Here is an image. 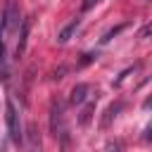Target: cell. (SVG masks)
I'll return each mask as SVG.
<instances>
[{
	"label": "cell",
	"mask_w": 152,
	"mask_h": 152,
	"mask_svg": "<svg viewBox=\"0 0 152 152\" xmlns=\"http://www.w3.org/2000/svg\"><path fill=\"white\" fill-rule=\"evenodd\" d=\"M50 128L55 138L62 140V152H69V138H66V126H64V107L59 100H52L50 104Z\"/></svg>",
	"instance_id": "6da1fadb"
},
{
	"label": "cell",
	"mask_w": 152,
	"mask_h": 152,
	"mask_svg": "<svg viewBox=\"0 0 152 152\" xmlns=\"http://www.w3.org/2000/svg\"><path fill=\"white\" fill-rule=\"evenodd\" d=\"M5 124H7V133H10V140L14 145H21L24 135H21V121H19V112L14 107V102L7 97L5 100Z\"/></svg>",
	"instance_id": "7a4b0ae2"
},
{
	"label": "cell",
	"mask_w": 152,
	"mask_h": 152,
	"mask_svg": "<svg viewBox=\"0 0 152 152\" xmlns=\"http://www.w3.org/2000/svg\"><path fill=\"white\" fill-rule=\"evenodd\" d=\"M17 26H19V7H17V0H7L5 14H2V31H12Z\"/></svg>",
	"instance_id": "3957f363"
},
{
	"label": "cell",
	"mask_w": 152,
	"mask_h": 152,
	"mask_svg": "<svg viewBox=\"0 0 152 152\" xmlns=\"http://www.w3.org/2000/svg\"><path fill=\"white\" fill-rule=\"evenodd\" d=\"M88 97H90V86H88V83H76V86L71 88L69 102H71V104H83Z\"/></svg>",
	"instance_id": "277c9868"
},
{
	"label": "cell",
	"mask_w": 152,
	"mask_h": 152,
	"mask_svg": "<svg viewBox=\"0 0 152 152\" xmlns=\"http://www.w3.org/2000/svg\"><path fill=\"white\" fill-rule=\"evenodd\" d=\"M78 26H81V19L76 17V19H74V21H71L69 26H64V28L59 31V36H57V43H59V45H64V43H69V38H71V36H74V33L78 31Z\"/></svg>",
	"instance_id": "5b68a950"
},
{
	"label": "cell",
	"mask_w": 152,
	"mask_h": 152,
	"mask_svg": "<svg viewBox=\"0 0 152 152\" xmlns=\"http://www.w3.org/2000/svg\"><path fill=\"white\" fill-rule=\"evenodd\" d=\"M28 28H31V19H24V21H21V31H19L17 55H24V50H26V38H28Z\"/></svg>",
	"instance_id": "8992f818"
},
{
	"label": "cell",
	"mask_w": 152,
	"mask_h": 152,
	"mask_svg": "<svg viewBox=\"0 0 152 152\" xmlns=\"http://www.w3.org/2000/svg\"><path fill=\"white\" fill-rule=\"evenodd\" d=\"M0 78H7V52L2 40V26H0Z\"/></svg>",
	"instance_id": "52a82bcc"
},
{
	"label": "cell",
	"mask_w": 152,
	"mask_h": 152,
	"mask_svg": "<svg viewBox=\"0 0 152 152\" xmlns=\"http://www.w3.org/2000/svg\"><path fill=\"white\" fill-rule=\"evenodd\" d=\"M121 107H124V104H121V102H116V104H112V107H109V109L104 112V119H102V128H107V126L112 124V119L116 116V112H119Z\"/></svg>",
	"instance_id": "ba28073f"
},
{
	"label": "cell",
	"mask_w": 152,
	"mask_h": 152,
	"mask_svg": "<svg viewBox=\"0 0 152 152\" xmlns=\"http://www.w3.org/2000/svg\"><path fill=\"white\" fill-rule=\"evenodd\" d=\"M124 28H126V24H119V26H114V28H109V31H107V33L102 36V43H109V40H112L114 36H119V33H121Z\"/></svg>",
	"instance_id": "9c48e42d"
},
{
	"label": "cell",
	"mask_w": 152,
	"mask_h": 152,
	"mask_svg": "<svg viewBox=\"0 0 152 152\" xmlns=\"http://www.w3.org/2000/svg\"><path fill=\"white\" fill-rule=\"evenodd\" d=\"M93 109H95V102H88V107L81 112V126H88V121H90V114H93Z\"/></svg>",
	"instance_id": "30bf717a"
},
{
	"label": "cell",
	"mask_w": 152,
	"mask_h": 152,
	"mask_svg": "<svg viewBox=\"0 0 152 152\" xmlns=\"http://www.w3.org/2000/svg\"><path fill=\"white\" fill-rule=\"evenodd\" d=\"M104 152H121V142H119V140H112V142H107Z\"/></svg>",
	"instance_id": "8fae6325"
},
{
	"label": "cell",
	"mask_w": 152,
	"mask_h": 152,
	"mask_svg": "<svg viewBox=\"0 0 152 152\" xmlns=\"http://www.w3.org/2000/svg\"><path fill=\"white\" fill-rule=\"evenodd\" d=\"M138 36H140V38H150V36H152V21H150V24H145V26L138 31Z\"/></svg>",
	"instance_id": "7c38bea8"
},
{
	"label": "cell",
	"mask_w": 152,
	"mask_h": 152,
	"mask_svg": "<svg viewBox=\"0 0 152 152\" xmlns=\"http://www.w3.org/2000/svg\"><path fill=\"white\" fill-rule=\"evenodd\" d=\"M142 140H145V142H152V124L145 128V133H142Z\"/></svg>",
	"instance_id": "4fadbf2b"
},
{
	"label": "cell",
	"mask_w": 152,
	"mask_h": 152,
	"mask_svg": "<svg viewBox=\"0 0 152 152\" xmlns=\"http://www.w3.org/2000/svg\"><path fill=\"white\" fill-rule=\"evenodd\" d=\"M97 2H100V0H83V12H88V10H90L93 5H97Z\"/></svg>",
	"instance_id": "5bb4252c"
},
{
	"label": "cell",
	"mask_w": 152,
	"mask_h": 152,
	"mask_svg": "<svg viewBox=\"0 0 152 152\" xmlns=\"http://www.w3.org/2000/svg\"><path fill=\"white\" fill-rule=\"evenodd\" d=\"M142 109H152V97H147V100L142 102Z\"/></svg>",
	"instance_id": "9a60e30c"
}]
</instances>
